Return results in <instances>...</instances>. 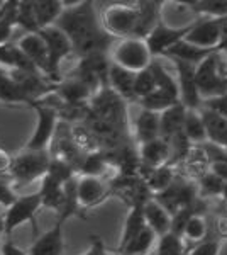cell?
<instances>
[{"label": "cell", "instance_id": "484cf974", "mask_svg": "<svg viewBox=\"0 0 227 255\" xmlns=\"http://www.w3.org/2000/svg\"><path fill=\"white\" fill-rule=\"evenodd\" d=\"M212 53H214L212 49H204V48H199V46H193V44H190L183 39L181 43L176 44V46L168 49V51L164 53V56L170 58V60H180V61H185V63L199 67L202 61L207 60Z\"/></svg>", "mask_w": 227, "mask_h": 255}, {"label": "cell", "instance_id": "8fae6325", "mask_svg": "<svg viewBox=\"0 0 227 255\" xmlns=\"http://www.w3.org/2000/svg\"><path fill=\"white\" fill-rule=\"evenodd\" d=\"M185 41L193 46H199L204 49H224V29H222L221 19H209L199 17L193 22L192 31Z\"/></svg>", "mask_w": 227, "mask_h": 255}, {"label": "cell", "instance_id": "44dd1931", "mask_svg": "<svg viewBox=\"0 0 227 255\" xmlns=\"http://www.w3.org/2000/svg\"><path fill=\"white\" fill-rule=\"evenodd\" d=\"M0 102L7 106H29L31 108L34 102L31 97L22 90V87L10 77L9 70L0 67Z\"/></svg>", "mask_w": 227, "mask_h": 255}, {"label": "cell", "instance_id": "7402d4cb", "mask_svg": "<svg viewBox=\"0 0 227 255\" xmlns=\"http://www.w3.org/2000/svg\"><path fill=\"white\" fill-rule=\"evenodd\" d=\"M144 218H146V225L156 233L158 238L168 235L171 232V215L161 206L154 197H151L144 204Z\"/></svg>", "mask_w": 227, "mask_h": 255}, {"label": "cell", "instance_id": "4dcf8cb0", "mask_svg": "<svg viewBox=\"0 0 227 255\" xmlns=\"http://www.w3.org/2000/svg\"><path fill=\"white\" fill-rule=\"evenodd\" d=\"M188 10L195 12L199 17L224 19L227 17V0H193L183 2Z\"/></svg>", "mask_w": 227, "mask_h": 255}, {"label": "cell", "instance_id": "60d3db41", "mask_svg": "<svg viewBox=\"0 0 227 255\" xmlns=\"http://www.w3.org/2000/svg\"><path fill=\"white\" fill-rule=\"evenodd\" d=\"M12 184L14 180H12L10 174H0V206L9 208L17 199V196L12 191Z\"/></svg>", "mask_w": 227, "mask_h": 255}, {"label": "cell", "instance_id": "7c38bea8", "mask_svg": "<svg viewBox=\"0 0 227 255\" xmlns=\"http://www.w3.org/2000/svg\"><path fill=\"white\" fill-rule=\"evenodd\" d=\"M171 61L175 65L176 73H178L176 80H178V87H180V102L190 111H199L204 106V101H202L199 87H197V79H195L197 67L180 60H171Z\"/></svg>", "mask_w": 227, "mask_h": 255}, {"label": "cell", "instance_id": "1f68e13d", "mask_svg": "<svg viewBox=\"0 0 227 255\" xmlns=\"http://www.w3.org/2000/svg\"><path fill=\"white\" fill-rule=\"evenodd\" d=\"M156 240H158L156 233L152 232L150 226H146V228H144L139 235H136L124 249L115 250V252H124L127 255H150L151 249L156 244Z\"/></svg>", "mask_w": 227, "mask_h": 255}, {"label": "cell", "instance_id": "f546056e", "mask_svg": "<svg viewBox=\"0 0 227 255\" xmlns=\"http://www.w3.org/2000/svg\"><path fill=\"white\" fill-rule=\"evenodd\" d=\"M19 0H7L0 3V44L10 43L12 32L17 27Z\"/></svg>", "mask_w": 227, "mask_h": 255}, {"label": "cell", "instance_id": "5b68a950", "mask_svg": "<svg viewBox=\"0 0 227 255\" xmlns=\"http://www.w3.org/2000/svg\"><path fill=\"white\" fill-rule=\"evenodd\" d=\"M51 151H34V150H24L22 153L14 157L10 168V177L14 184L17 186H26L34 180L48 175L49 165H51Z\"/></svg>", "mask_w": 227, "mask_h": 255}, {"label": "cell", "instance_id": "e575fe53", "mask_svg": "<svg viewBox=\"0 0 227 255\" xmlns=\"http://www.w3.org/2000/svg\"><path fill=\"white\" fill-rule=\"evenodd\" d=\"M151 72L154 75V80H156V89L158 90H163V92H168L171 96L178 97L180 99V87H178V80L175 77H171V73L164 68V65L161 63L158 60H152L151 63Z\"/></svg>", "mask_w": 227, "mask_h": 255}, {"label": "cell", "instance_id": "cb8c5ba5", "mask_svg": "<svg viewBox=\"0 0 227 255\" xmlns=\"http://www.w3.org/2000/svg\"><path fill=\"white\" fill-rule=\"evenodd\" d=\"M32 9H34L36 22L41 31L44 27L55 26L63 14L65 3L63 0H32Z\"/></svg>", "mask_w": 227, "mask_h": 255}, {"label": "cell", "instance_id": "8d00e7d4", "mask_svg": "<svg viewBox=\"0 0 227 255\" xmlns=\"http://www.w3.org/2000/svg\"><path fill=\"white\" fill-rule=\"evenodd\" d=\"M209 235V223L205 220L204 215L197 213L188 220L187 226L183 230V238L188 242H193V244H200V242L207 240Z\"/></svg>", "mask_w": 227, "mask_h": 255}, {"label": "cell", "instance_id": "836d02e7", "mask_svg": "<svg viewBox=\"0 0 227 255\" xmlns=\"http://www.w3.org/2000/svg\"><path fill=\"white\" fill-rule=\"evenodd\" d=\"M197 186H199L200 197H217V196L222 197L226 182L209 167V170L202 172L197 177Z\"/></svg>", "mask_w": 227, "mask_h": 255}, {"label": "cell", "instance_id": "d6a6232c", "mask_svg": "<svg viewBox=\"0 0 227 255\" xmlns=\"http://www.w3.org/2000/svg\"><path fill=\"white\" fill-rule=\"evenodd\" d=\"M176 104H180L178 97L171 96V94H168V92H163V90H158V89H156L152 94H150L148 97H144L139 101L141 109L151 111V113H156V114L164 113L166 109H170Z\"/></svg>", "mask_w": 227, "mask_h": 255}, {"label": "cell", "instance_id": "c3c4849f", "mask_svg": "<svg viewBox=\"0 0 227 255\" xmlns=\"http://www.w3.org/2000/svg\"><path fill=\"white\" fill-rule=\"evenodd\" d=\"M114 255H127V254H124V252H115Z\"/></svg>", "mask_w": 227, "mask_h": 255}, {"label": "cell", "instance_id": "681fc988", "mask_svg": "<svg viewBox=\"0 0 227 255\" xmlns=\"http://www.w3.org/2000/svg\"><path fill=\"white\" fill-rule=\"evenodd\" d=\"M226 53H227V51H226Z\"/></svg>", "mask_w": 227, "mask_h": 255}, {"label": "cell", "instance_id": "74e56055", "mask_svg": "<svg viewBox=\"0 0 227 255\" xmlns=\"http://www.w3.org/2000/svg\"><path fill=\"white\" fill-rule=\"evenodd\" d=\"M17 27L26 32H38V22H36L32 0H20L17 7Z\"/></svg>", "mask_w": 227, "mask_h": 255}, {"label": "cell", "instance_id": "7dc6e473", "mask_svg": "<svg viewBox=\"0 0 227 255\" xmlns=\"http://www.w3.org/2000/svg\"><path fill=\"white\" fill-rule=\"evenodd\" d=\"M5 235V223H3V215H0V250H2V238Z\"/></svg>", "mask_w": 227, "mask_h": 255}, {"label": "cell", "instance_id": "6da1fadb", "mask_svg": "<svg viewBox=\"0 0 227 255\" xmlns=\"http://www.w3.org/2000/svg\"><path fill=\"white\" fill-rule=\"evenodd\" d=\"M65 10L55 26L61 27L72 39L80 58L93 53H109L114 46L112 36L102 27L92 0L63 2Z\"/></svg>", "mask_w": 227, "mask_h": 255}, {"label": "cell", "instance_id": "7bdbcfd3", "mask_svg": "<svg viewBox=\"0 0 227 255\" xmlns=\"http://www.w3.org/2000/svg\"><path fill=\"white\" fill-rule=\"evenodd\" d=\"M81 255H107V249L105 244L100 237L92 235V240H90V247L86 252H83Z\"/></svg>", "mask_w": 227, "mask_h": 255}, {"label": "cell", "instance_id": "ab89813d", "mask_svg": "<svg viewBox=\"0 0 227 255\" xmlns=\"http://www.w3.org/2000/svg\"><path fill=\"white\" fill-rule=\"evenodd\" d=\"M187 255H221V240L207 238V240L195 244L192 249H188Z\"/></svg>", "mask_w": 227, "mask_h": 255}, {"label": "cell", "instance_id": "ac0fdd59", "mask_svg": "<svg viewBox=\"0 0 227 255\" xmlns=\"http://www.w3.org/2000/svg\"><path fill=\"white\" fill-rule=\"evenodd\" d=\"M185 118H187V108L183 104H176L159 114V128L161 138L171 141L173 138L183 134Z\"/></svg>", "mask_w": 227, "mask_h": 255}, {"label": "cell", "instance_id": "52a82bcc", "mask_svg": "<svg viewBox=\"0 0 227 255\" xmlns=\"http://www.w3.org/2000/svg\"><path fill=\"white\" fill-rule=\"evenodd\" d=\"M41 38L44 39L48 46L49 53V80L53 84H60L61 82V72L60 65L63 60H67L72 53H75L72 39L68 38V34L61 27L58 26H49L44 29L38 31Z\"/></svg>", "mask_w": 227, "mask_h": 255}, {"label": "cell", "instance_id": "9a60e30c", "mask_svg": "<svg viewBox=\"0 0 227 255\" xmlns=\"http://www.w3.org/2000/svg\"><path fill=\"white\" fill-rule=\"evenodd\" d=\"M17 46L22 49L24 55L34 63V67L49 79V53L44 39L39 32H24L17 41Z\"/></svg>", "mask_w": 227, "mask_h": 255}, {"label": "cell", "instance_id": "2e32d148", "mask_svg": "<svg viewBox=\"0 0 227 255\" xmlns=\"http://www.w3.org/2000/svg\"><path fill=\"white\" fill-rule=\"evenodd\" d=\"M112 192L110 186L102 180V177H86L78 179V199H80L81 209L95 208L109 197Z\"/></svg>", "mask_w": 227, "mask_h": 255}, {"label": "cell", "instance_id": "d4e9b609", "mask_svg": "<svg viewBox=\"0 0 227 255\" xmlns=\"http://www.w3.org/2000/svg\"><path fill=\"white\" fill-rule=\"evenodd\" d=\"M146 218H144V204H134V206H129V213L126 216V221H124V228H122V235H121V242H119L117 250L124 249L131 240L139 235L144 228H146Z\"/></svg>", "mask_w": 227, "mask_h": 255}, {"label": "cell", "instance_id": "4316f807", "mask_svg": "<svg viewBox=\"0 0 227 255\" xmlns=\"http://www.w3.org/2000/svg\"><path fill=\"white\" fill-rule=\"evenodd\" d=\"M39 194H41V199H43V206L48 209H55V211H58V215H60L61 208H63V203H65L63 184H60L58 180L46 175L41 180Z\"/></svg>", "mask_w": 227, "mask_h": 255}, {"label": "cell", "instance_id": "f35d334b", "mask_svg": "<svg viewBox=\"0 0 227 255\" xmlns=\"http://www.w3.org/2000/svg\"><path fill=\"white\" fill-rule=\"evenodd\" d=\"M151 67V65H150ZM156 90V80L152 75L151 68H146L143 72L136 73V82H134V96L136 101H141V99L148 97L150 94H152Z\"/></svg>", "mask_w": 227, "mask_h": 255}, {"label": "cell", "instance_id": "9c48e42d", "mask_svg": "<svg viewBox=\"0 0 227 255\" xmlns=\"http://www.w3.org/2000/svg\"><path fill=\"white\" fill-rule=\"evenodd\" d=\"M43 208V199H41L39 191L32 194L19 196L14 203L3 213V223H5V237L10 238L14 230H17L20 225L36 221V215Z\"/></svg>", "mask_w": 227, "mask_h": 255}, {"label": "cell", "instance_id": "603a6c76", "mask_svg": "<svg viewBox=\"0 0 227 255\" xmlns=\"http://www.w3.org/2000/svg\"><path fill=\"white\" fill-rule=\"evenodd\" d=\"M134 136L139 145H144V143H148V141L161 138L159 114L141 109L139 116L136 118V121H134Z\"/></svg>", "mask_w": 227, "mask_h": 255}, {"label": "cell", "instance_id": "5bb4252c", "mask_svg": "<svg viewBox=\"0 0 227 255\" xmlns=\"http://www.w3.org/2000/svg\"><path fill=\"white\" fill-rule=\"evenodd\" d=\"M139 162H141V170L144 168L146 172L154 170V168L171 165V145L170 141L163 138L152 139L144 145H139Z\"/></svg>", "mask_w": 227, "mask_h": 255}, {"label": "cell", "instance_id": "7a4b0ae2", "mask_svg": "<svg viewBox=\"0 0 227 255\" xmlns=\"http://www.w3.org/2000/svg\"><path fill=\"white\" fill-rule=\"evenodd\" d=\"M197 87L202 101H210L227 94V53L217 49L197 67Z\"/></svg>", "mask_w": 227, "mask_h": 255}, {"label": "cell", "instance_id": "f1b7e54d", "mask_svg": "<svg viewBox=\"0 0 227 255\" xmlns=\"http://www.w3.org/2000/svg\"><path fill=\"white\" fill-rule=\"evenodd\" d=\"M183 134L192 145H202V143H209L207 136V128H205L204 118L199 111H190L187 109V118H185Z\"/></svg>", "mask_w": 227, "mask_h": 255}, {"label": "cell", "instance_id": "4fadbf2b", "mask_svg": "<svg viewBox=\"0 0 227 255\" xmlns=\"http://www.w3.org/2000/svg\"><path fill=\"white\" fill-rule=\"evenodd\" d=\"M68 218L63 215H58L56 223L39 235L31 245L27 255H63L65 249V225Z\"/></svg>", "mask_w": 227, "mask_h": 255}, {"label": "cell", "instance_id": "e0dca14e", "mask_svg": "<svg viewBox=\"0 0 227 255\" xmlns=\"http://www.w3.org/2000/svg\"><path fill=\"white\" fill-rule=\"evenodd\" d=\"M55 94L67 104H86L88 99H92V89L88 85H85L81 80L75 79V77H68V79L61 80L60 84H56Z\"/></svg>", "mask_w": 227, "mask_h": 255}, {"label": "cell", "instance_id": "30bf717a", "mask_svg": "<svg viewBox=\"0 0 227 255\" xmlns=\"http://www.w3.org/2000/svg\"><path fill=\"white\" fill-rule=\"evenodd\" d=\"M193 22H195V20L188 22L187 26L173 27V26H168V24L164 22V19H161L158 22V26L144 38L152 58H156V56H164V53H166L168 49H171L173 46L181 43V41L188 36V32L192 31Z\"/></svg>", "mask_w": 227, "mask_h": 255}, {"label": "cell", "instance_id": "8992f818", "mask_svg": "<svg viewBox=\"0 0 227 255\" xmlns=\"http://www.w3.org/2000/svg\"><path fill=\"white\" fill-rule=\"evenodd\" d=\"M110 60L119 67L139 73L150 68L152 63V55L146 41L141 38H126L114 44L110 49Z\"/></svg>", "mask_w": 227, "mask_h": 255}, {"label": "cell", "instance_id": "f6af8a7d", "mask_svg": "<svg viewBox=\"0 0 227 255\" xmlns=\"http://www.w3.org/2000/svg\"><path fill=\"white\" fill-rule=\"evenodd\" d=\"M12 162H14V157H10L5 150L0 148V174H9L12 168Z\"/></svg>", "mask_w": 227, "mask_h": 255}, {"label": "cell", "instance_id": "83f0119b", "mask_svg": "<svg viewBox=\"0 0 227 255\" xmlns=\"http://www.w3.org/2000/svg\"><path fill=\"white\" fill-rule=\"evenodd\" d=\"M141 177L144 179V182H146V186L151 191L152 196L166 191V189L170 187L176 179L175 170H173V165H164V167L154 168V170L144 172Z\"/></svg>", "mask_w": 227, "mask_h": 255}, {"label": "cell", "instance_id": "d6986e66", "mask_svg": "<svg viewBox=\"0 0 227 255\" xmlns=\"http://www.w3.org/2000/svg\"><path fill=\"white\" fill-rule=\"evenodd\" d=\"M134 82H136V73L131 70H126L119 65L112 63L109 70V87L114 90L115 94H119L126 102H134ZM138 102V101H136Z\"/></svg>", "mask_w": 227, "mask_h": 255}, {"label": "cell", "instance_id": "277c9868", "mask_svg": "<svg viewBox=\"0 0 227 255\" xmlns=\"http://www.w3.org/2000/svg\"><path fill=\"white\" fill-rule=\"evenodd\" d=\"M90 114L97 119L117 126L119 129H126L127 125V102L115 94L112 89L107 87L98 89L90 99Z\"/></svg>", "mask_w": 227, "mask_h": 255}, {"label": "cell", "instance_id": "ba28073f", "mask_svg": "<svg viewBox=\"0 0 227 255\" xmlns=\"http://www.w3.org/2000/svg\"><path fill=\"white\" fill-rule=\"evenodd\" d=\"M38 114V123H36V129L32 133L31 139L27 141L26 150L34 151H46L51 148V143L55 139L58 125H60V114L56 113L51 106L44 104L41 101H36L31 106Z\"/></svg>", "mask_w": 227, "mask_h": 255}, {"label": "cell", "instance_id": "ffe728a7", "mask_svg": "<svg viewBox=\"0 0 227 255\" xmlns=\"http://www.w3.org/2000/svg\"><path fill=\"white\" fill-rule=\"evenodd\" d=\"M200 114L204 118L205 128H207V136L210 145H216L222 150L227 148V119L217 114L207 106H202Z\"/></svg>", "mask_w": 227, "mask_h": 255}, {"label": "cell", "instance_id": "d590c367", "mask_svg": "<svg viewBox=\"0 0 227 255\" xmlns=\"http://www.w3.org/2000/svg\"><path fill=\"white\" fill-rule=\"evenodd\" d=\"M188 249L185 244V238L175 233H168L164 237L158 238V245H156L154 255H187Z\"/></svg>", "mask_w": 227, "mask_h": 255}, {"label": "cell", "instance_id": "3957f363", "mask_svg": "<svg viewBox=\"0 0 227 255\" xmlns=\"http://www.w3.org/2000/svg\"><path fill=\"white\" fill-rule=\"evenodd\" d=\"M102 27L112 38H136L139 26L138 3H110L102 12Z\"/></svg>", "mask_w": 227, "mask_h": 255}, {"label": "cell", "instance_id": "ee69618b", "mask_svg": "<svg viewBox=\"0 0 227 255\" xmlns=\"http://www.w3.org/2000/svg\"><path fill=\"white\" fill-rule=\"evenodd\" d=\"M2 255H27V252H24L20 247L15 245L12 238H7L5 244L2 245Z\"/></svg>", "mask_w": 227, "mask_h": 255}, {"label": "cell", "instance_id": "bcb514c9", "mask_svg": "<svg viewBox=\"0 0 227 255\" xmlns=\"http://www.w3.org/2000/svg\"><path fill=\"white\" fill-rule=\"evenodd\" d=\"M217 230L221 233V237L227 238V216H221L217 221Z\"/></svg>", "mask_w": 227, "mask_h": 255}, {"label": "cell", "instance_id": "b9f144b4", "mask_svg": "<svg viewBox=\"0 0 227 255\" xmlns=\"http://www.w3.org/2000/svg\"><path fill=\"white\" fill-rule=\"evenodd\" d=\"M204 106H207L212 111H216L217 114H221L222 118L227 119V94L221 97H216V99H210V101H205Z\"/></svg>", "mask_w": 227, "mask_h": 255}]
</instances>
